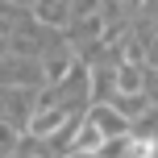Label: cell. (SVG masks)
I'll return each instance as SVG.
<instances>
[{"label": "cell", "instance_id": "8992f818", "mask_svg": "<svg viewBox=\"0 0 158 158\" xmlns=\"http://www.w3.org/2000/svg\"><path fill=\"white\" fill-rule=\"evenodd\" d=\"M13 50H17V58L38 54V50H42V33L33 29L29 21H25V25H17V33H13Z\"/></svg>", "mask_w": 158, "mask_h": 158}, {"label": "cell", "instance_id": "9c48e42d", "mask_svg": "<svg viewBox=\"0 0 158 158\" xmlns=\"http://www.w3.org/2000/svg\"><path fill=\"white\" fill-rule=\"evenodd\" d=\"M154 38H158V25H154Z\"/></svg>", "mask_w": 158, "mask_h": 158}, {"label": "cell", "instance_id": "52a82bcc", "mask_svg": "<svg viewBox=\"0 0 158 158\" xmlns=\"http://www.w3.org/2000/svg\"><path fill=\"white\" fill-rule=\"evenodd\" d=\"M158 154V142H150V137H133L129 133V154L125 158H154Z\"/></svg>", "mask_w": 158, "mask_h": 158}, {"label": "cell", "instance_id": "7a4b0ae2", "mask_svg": "<svg viewBox=\"0 0 158 158\" xmlns=\"http://www.w3.org/2000/svg\"><path fill=\"white\" fill-rule=\"evenodd\" d=\"M71 125H75L71 108H63V104H50V108H38V112H33L29 133H33V137H58V129H71Z\"/></svg>", "mask_w": 158, "mask_h": 158}, {"label": "cell", "instance_id": "ba28073f", "mask_svg": "<svg viewBox=\"0 0 158 158\" xmlns=\"http://www.w3.org/2000/svg\"><path fill=\"white\" fill-rule=\"evenodd\" d=\"M67 158H87V154H67Z\"/></svg>", "mask_w": 158, "mask_h": 158}, {"label": "cell", "instance_id": "30bf717a", "mask_svg": "<svg viewBox=\"0 0 158 158\" xmlns=\"http://www.w3.org/2000/svg\"><path fill=\"white\" fill-rule=\"evenodd\" d=\"M33 158H38V154H33Z\"/></svg>", "mask_w": 158, "mask_h": 158}, {"label": "cell", "instance_id": "3957f363", "mask_svg": "<svg viewBox=\"0 0 158 158\" xmlns=\"http://www.w3.org/2000/svg\"><path fill=\"white\" fill-rule=\"evenodd\" d=\"M87 121H92V125L100 129V133L108 137V142H112V137H125V133H133V129H129V121L121 117V112L112 108V104H96V108L87 112Z\"/></svg>", "mask_w": 158, "mask_h": 158}, {"label": "cell", "instance_id": "277c9868", "mask_svg": "<svg viewBox=\"0 0 158 158\" xmlns=\"http://www.w3.org/2000/svg\"><path fill=\"white\" fill-rule=\"evenodd\" d=\"M71 4H75V0H33V17H38L46 29H54V25H67Z\"/></svg>", "mask_w": 158, "mask_h": 158}, {"label": "cell", "instance_id": "5b68a950", "mask_svg": "<svg viewBox=\"0 0 158 158\" xmlns=\"http://www.w3.org/2000/svg\"><path fill=\"white\" fill-rule=\"evenodd\" d=\"M117 92H121V96H142V92H146V71H142V63H121V67H117Z\"/></svg>", "mask_w": 158, "mask_h": 158}, {"label": "cell", "instance_id": "6da1fadb", "mask_svg": "<svg viewBox=\"0 0 158 158\" xmlns=\"http://www.w3.org/2000/svg\"><path fill=\"white\" fill-rule=\"evenodd\" d=\"M38 83H46V71L29 58H8L0 63V87H13V92H33Z\"/></svg>", "mask_w": 158, "mask_h": 158}]
</instances>
